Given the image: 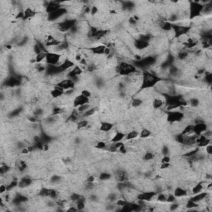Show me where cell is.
Returning a JSON list of instances; mask_svg holds the SVG:
<instances>
[{
	"mask_svg": "<svg viewBox=\"0 0 212 212\" xmlns=\"http://www.w3.org/2000/svg\"><path fill=\"white\" fill-rule=\"evenodd\" d=\"M161 80L158 76L155 74L150 73L148 71H144L143 74V82H142V89H149L159 82Z\"/></svg>",
	"mask_w": 212,
	"mask_h": 212,
	"instance_id": "6da1fadb",
	"label": "cell"
},
{
	"mask_svg": "<svg viewBox=\"0 0 212 212\" xmlns=\"http://www.w3.org/2000/svg\"><path fill=\"white\" fill-rule=\"evenodd\" d=\"M117 72L122 75H129L134 74L136 72V68L133 65H130L127 62H121L117 67Z\"/></svg>",
	"mask_w": 212,
	"mask_h": 212,
	"instance_id": "7a4b0ae2",
	"label": "cell"
},
{
	"mask_svg": "<svg viewBox=\"0 0 212 212\" xmlns=\"http://www.w3.org/2000/svg\"><path fill=\"white\" fill-rule=\"evenodd\" d=\"M203 6L202 4L197 3V2H192L191 3L190 6V17L191 18H194L197 16H199L202 10H203Z\"/></svg>",
	"mask_w": 212,
	"mask_h": 212,
	"instance_id": "3957f363",
	"label": "cell"
},
{
	"mask_svg": "<svg viewBox=\"0 0 212 212\" xmlns=\"http://www.w3.org/2000/svg\"><path fill=\"white\" fill-rule=\"evenodd\" d=\"M61 60V55L56 52H47L46 56V61L48 65L57 66Z\"/></svg>",
	"mask_w": 212,
	"mask_h": 212,
	"instance_id": "277c9868",
	"label": "cell"
},
{
	"mask_svg": "<svg viewBox=\"0 0 212 212\" xmlns=\"http://www.w3.org/2000/svg\"><path fill=\"white\" fill-rule=\"evenodd\" d=\"M184 118V114L182 112H177V111H172L169 112L166 119L170 123H176V122H180L182 121Z\"/></svg>",
	"mask_w": 212,
	"mask_h": 212,
	"instance_id": "5b68a950",
	"label": "cell"
},
{
	"mask_svg": "<svg viewBox=\"0 0 212 212\" xmlns=\"http://www.w3.org/2000/svg\"><path fill=\"white\" fill-rule=\"evenodd\" d=\"M75 21L73 19L64 20L58 24V29L60 30V31H67L73 28L75 26Z\"/></svg>",
	"mask_w": 212,
	"mask_h": 212,
	"instance_id": "8992f818",
	"label": "cell"
},
{
	"mask_svg": "<svg viewBox=\"0 0 212 212\" xmlns=\"http://www.w3.org/2000/svg\"><path fill=\"white\" fill-rule=\"evenodd\" d=\"M66 12H67V11H66V8H59V9L56 10V11L48 13V20L55 21V20H56L58 18H60V17H63Z\"/></svg>",
	"mask_w": 212,
	"mask_h": 212,
	"instance_id": "52a82bcc",
	"label": "cell"
},
{
	"mask_svg": "<svg viewBox=\"0 0 212 212\" xmlns=\"http://www.w3.org/2000/svg\"><path fill=\"white\" fill-rule=\"evenodd\" d=\"M89 100L88 97L83 95V94H80V95H78L77 97L75 98L74 102H73V106L74 107H79L80 105L89 104Z\"/></svg>",
	"mask_w": 212,
	"mask_h": 212,
	"instance_id": "ba28073f",
	"label": "cell"
},
{
	"mask_svg": "<svg viewBox=\"0 0 212 212\" xmlns=\"http://www.w3.org/2000/svg\"><path fill=\"white\" fill-rule=\"evenodd\" d=\"M75 85V82L73 81V80H63L61 81H60L59 83L57 84V86L61 88L62 89H73Z\"/></svg>",
	"mask_w": 212,
	"mask_h": 212,
	"instance_id": "9c48e42d",
	"label": "cell"
},
{
	"mask_svg": "<svg viewBox=\"0 0 212 212\" xmlns=\"http://www.w3.org/2000/svg\"><path fill=\"white\" fill-rule=\"evenodd\" d=\"M156 194H157V192H155V191L143 192L142 194H139V195L138 196V199L143 201H149L156 196Z\"/></svg>",
	"mask_w": 212,
	"mask_h": 212,
	"instance_id": "30bf717a",
	"label": "cell"
},
{
	"mask_svg": "<svg viewBox=\"0 0 212 212\" xmlns=\"http://www.w3.org/2000/svg\"><path fill=\"white\" fill-rule=\"evenodd\" d=\"M61 3L57 2V1H53V2H50L47 4L46 7V11L47 12V13H50L52 12H54L57 9L61 8Z\"/></svg>",
	"mask_w": 212,
	"mask_h": 212,
	"instance_id": "8fae6325",
	"label": "cell"
},
{
	"mask_svg": "<svg viewBox=\"0 0 212 212\" xmlns=\"http://www.w3.org/2000/svg\"><path fill=\"white\" fill-rule=\"evenodd\" d=\"M207 130V126L204 123H199L194 125L193 133L196 135H201L203 132H205Z\"/></svg>",
	"mask_w": 212,
	"mask_h": 212,
	"instance_id": "7c38bea8",
	"label": "cell"
},
{
	"mask_svg": "<svg viewBox=\"0 0 212 212\" xmlns=\"http://www.w3.org/2000/svg\"><path fill=\"white\" fill-rule=\"evenodd\" d=\"M148 42H146V41H143L141 39H138L134 41V47H136L138 50H143L148 47Z\"/></svg>",
	"mask_w": 212,
	"mask_h": 212,
	"instance_id": "4fadbf2b",
	"label": "cell"
},
{
	"mask_svg": "<svg viewBox=\"0 0 212 212\" xmlns=\"http://www.w3.org/2000/svg\"><path fill=\"white\" fill-rule=\"evenodd\" d=\"M5 85L7 86H10V87H13V86H17V85H20V80L17 79L14 76H11V77L8 78L5 81Z\"/></svg>",
	"mask_w": 212,
	"mask_h": 212,
	"instance_id": "5bb4252c",
	"label": "cell"
},
{
	"mask_svg": "<svg viewBox=\"0 0 212 212\" xmlns=\"http://www.w3.org/2000/svg\"><path fill=\"white\" fill-rule=\"evenodd\" d=\"M113 125L111 123H109V122H104L100 124V130L102 132H110V130L113 129Z\"/></svg>",
	"mask_w": 212,
	"mask_h": 212,
	"instance_id": "9a60e30c",
	"label": "cell"
},
{
	"mask_svg": "<svg viewBox=\"0 0 212 212\" xmlns=\"http://www.w3.org/2000/svg\"><path fill=\"white\" fill-rule=\"evenodd\" d=\"M81 73H82V70L80 68V66H75L74 68L70 70V74H68V75L71 78H75V77H77Z\"/></svg>",
	"mask_w": 212,
	"mask_h": 212,
	"instance_id": "2e32d148",
	"label": "cell"
},
{
	"mask_svg": "<svg viewBox=\"0 0 212 212\" xmlns=\"http://www.w3.org/2000/svg\"><path fill=\"white\" fill-rule=\"evenodd\" d=\"M60 66H61V70L64 71L66 70H68V69L71 68V67H73L74 66V63L72 62L71 61H70V60H65L60 65Z\"/></svg>",
	"mask_w": 212,
	"mask_h": 212,
	"instance_id": "e0dca14e",
	"label": "cell"
},
{
	"mask_svg": "<svg viewBox=\"0 0 212 212\" xmlns=\"http://www.w3.org/2000/svg\"><path fill=\"white\" fill-rule=\"evenodd\" d=\"M125 135H126L125 133H122V132H117V133H115L114 136L112 138V142L113 143L121 142L125 138Z\"/></svg>",
	"mask_w": 212,
	"mask_h": 212,
	"instance_id": "ac0fdd59",
	"label": "cell"
},
{
	"mask_svg": "<svg viewBox=\"0 0 212 212\" xmlns=\"http://www.w3.org/2000/svg\"><path fill=\"white\" fill-rule=\"evenodd\" d=\"M106 47L104 46V45H100V46H97L94 47L93 48H91V52L94 54H97V55H101V54L105 53V50Z\"/></svg>",
	"mask_w": 212,
	"mask_h": 212,
	"instance_id": "d6986e66",
	"label": "cell"
},
{
	"mask_svg": "<svg viewBox=\"0 0 212 212\" xmlns=\"http://www.w3.org/2000/svg\"><path fill=\"white\" fill-rule=\"evenodd\" d=\"M33 181H31V179L29 178V177H24V178H22L20 180V182H18V186L21 187V188H23V187H27L28 186L31 184Z\"/></svg>",
	"mask_w": 212,
	"mask_h": 212,
	"instance_id": "ffe728a7",
	"label": "cell"
},
{
	"mask_svg": "<svg viewBox=\"0 0 212 212\" xmlns=\"http://www.w3.org/2000/svg\"><path fill=\"white\" fill-rule=\"evenodd\" d=\"M207 196V193L205 192H203V193H197L196 194V196H193L191 198V201H194V202H198V201H203L204 199H205V197Z\"/></svg>",
	"mask_w": 212,
	"mask_h": 212,
	"instance_id": "44dd1931",
	"label": "cell"
},
{
	"mask_svg": "<svg viewBox=\"0 0 212 212\" xmlns=\"http://www.w3.org/2000/svg\"><path fill=\"white\" fill-rule=\"evenodd\" d=\"M187 191L182 187H177L174 191V196L177 197H183L185 196H187Z\"/></svg>",
	"mask_w": 212,
	"mask_h": 212,
	"instance_id": "7402d4cb",
	"label": "cell"
},
{
	"mask_svg": "<svg viewBox=\"0 0 212 212\" xmlns=\"http://www.w3.org/2000/svg\"><path fill=\"white\" fill-rule=\"evenodd\" d=\"M23 12H24L23 19H28V18H30V17H33V16H35V13H36V12L33 9H31V8H27Z\"/></svg>",
	"mask_w": 212,
	"mask_h": 212,
	"instance_id": "603a6c76",
	"label": "cell"
},
{
	"mask_svg": "<svg viewBox=\"0 0 212 212\" xmlns=\"http://www.w3.org/2000/svg\"><path fill=\"white\" fill-rule=\"evenodd\" d=\"M63 94H64V92H63V89L61 88H60V87H58V86H56L52 91V95L53 98H58V97L61 96Z\"/></svg>",
	"mask_w": 212,
	"mask_h": 212,
	"instance_id": "cb8c5ba5",
	"label": "cell"
},
{
	"mask_svg": "<svg viewBox=\"0 0 212 212\" xmlns=\"http://www.w3.org/2000/svg\"><path fill=\"white\" fill-rule=\"evenodd\" d=\"M138 136V132L136 130H132L129 133H128L127 135H125V139L127 140H132V139L136 138Z\"/></svg>",
	"mask_w": 212,
	"mask_h": 212,
	"instance_id": "d4e9b609",
	"label": "cell"
},
{
	"mask_svg": "<svg viewBox=\"0 0 212 212\" xmlns=\"http://www.w3.org/2000/svg\"><path fill=\"white\" fill-rule=\"evenodd\" d=\"M161 28L163 29L166 31H172V24H171L169 22H162L161 25Z\"/></svg>",
	"mask_w": 212,
	"mask_h": 212,
	"instance_id": "484cf974",
	"label": "cell"
},
{
	"mask_svg": "<svg viewBox=\"0 0 212 212\" xmlns=\"http://www.w3.org/2000/svg\"><path fill=\"white\" fill-rule=\"evenodd\" d=\"M193 129H194V125H187L186 126V128H184L182 130V134L184 135H191L193 133Z\"/></svg>",
	"mask_w": 212,
	"mask_h": 212,
	"instance_id": "4316f807",
	"label": "cell"
},
{
	"mask_svg": "<svg viewBox=\"0 0 212 212\" xmlns=\"http://www.w3.org/2000/svg\"><path fill=\"white\" fill-rule=\"evenodd\" d=\"M53 189H48V188H42L40 191V196H49L50 197V195Z\"/></svg>",
	"mask_w": 212,
	"mask_h": 212,
	"instance_id": "83f0119b",
	"label": "cell"
},
{
	"mask_svg": "<svg viewBox=\"0 0 212 212\" xmlns=\"http://www.w3.org/2000/svg\"><path fill=\"white\" fill-rule=\"evenodd\" d=\"M203 188H204V187H203V182H200V183L196 184V186L192 188L191 191H192L193 194H195V195H196V194L201 192Z\"/></svg>",
	"mask_w": 212,
	"mask_h": 212,
	"instance_id": "f1b7e54d",
	"label": "cell"
},
{
	"mask_svg": "<svg viewBox=\"0 0 212 212\" xmlns=\"http://www.w3.org/2000/svg\"><path fill=\"white\" fill-rule=\"evenodd\" d=\"M162 105H163V101L160 99H154L152 101V107L154 109H159L162 106Z\"/></svg>",
	"mask_w": 212,
	"mask_h": 212,
	"instance_id": "f546056e",
	"label": "cell"
},
{
	"mask_svg": "<svg viewBox=\"0 0 212 212\" xmlns=\"http://www.w3.org/2000/svg\"><path fill=\"white\" fill-rule=\"evenodd\" d=\"M47 53V52H42L41 53L37 54V57H36V62H37V63L40 62V63H41L44 59H46Z\"/></svg>",
	"mask_w": 212,
	"mask_h": 212,
	"instance_id": "4dcf8cb0",
	"label": "cell"
},
{
	"mask_svg": "<svg viewBox=\"0 0 212 212\" xmlns=\"http://www.w3.org/2000/svg\"><path fill=\"white\" fill-rule=\"evenodd\" d=\"M151 131L150 130H148V129H143L142 131H141V133H140V137L142 138H148L151 135Z\"/></svg>",
	"mask_w": 212,
	"mask_h": 212,
	"instance_id": "1f68e13d",
	"label": "cell"
},
{
	"mask_svg": "<svg viewBox=\"0 0 212 212\" xmlns=\"http://www.w3.org/2000/svg\"><path fill=\"white\" fill-rule=\"evenodd\" d=\"M89 109V104H86V105H83L79 106L77 110L80 114V113H85V111H87Z\"/></svg>",
	"mask_w": 212,
	"mask_h": 212,
	"instance_id": "d6a6232c",
	"label": "cell"
},
{
	"mask_svg": "<svg viewBox=\"0 0 212 212\" xmlns=\"http://www.w3.org/2000/svg\"><path fill=\"white\" fill-rule=\"evenodd\" d=\"M85 207V199L81 197L77 201V210H82Z\"/></svg>",
	"mask_w": 212,
	"mask_h": 212,
	"instance_id": "836d02e7",
	"label": "cell"
},
{
	"mask_svg": "<svg viewBox=\"0 0 212 212\" xmlns=\"http://www.w3.org/2000/svg\"><path fill=\"white\" fill-rule=\"evenodd\" d=\"M63 112H64V110L63 109H61V108H60V107H56V108H54V110L52 111V115L56 116L57 114H61Z\"/></svg>",
	"mask_w": 212,
	"mask_h": 212,
	"instance_id": "e575fe53",
	"label": "cell"
},
{
	"mask_svg": "<svg viewBox=\"0 0 212 212\" xmlns=\"http://www.w3.org/2000/svg\"><path fill=\"white\" fill-rule=\"evenodd\" d=\"M96 111V109L95 108H93V109H91V110H88L87 111H85L84 114H83V116L84 117H89V116H91L93 115L94 113H95Z\"/></svg>",
	"mask_w": 212,
	"mask_h": 212,
	"instance_id": "d590c367",
	"label": "cell"
},
{
	"mask_svg": "<svg viewBox=\"0 0 212 212\" xmlns=\"http://www.w3.org/2000/svg\"><path fill=\"white\" fill-rule=\"evenodd\" d=\"M111 177V175L109 174L108 172H102L100 176V179L102 181H106V180H109Z\"/></svg>",
	"mask_w": 212,
	"mask_h": 212,
	"instance_id": "8d00e7d4",
	"label": "cell"
},
{
	"mask_svg": "<svg viewBox=\"0 0 212 212\" xmlns=\"http://www.w3.org/2000/svg\"><path fill=\"white\" fill-rule=\"evenodd\" d=\"M198 152H199V148L196 147V148H195V149L191 150V151H189V152H186V153H185V156H186V157H191V156H193V155L196 154V153H197Z\"/></svg>",
	"mask_w": 212,
	"mask_h": 212,
	"instance_id": "74e56055",
	"label": "cell"
},
{
	"mask_svg": "<svg viewBox=\"0 0 212 212\" xmlns=\"http://www.w3.org/2000/svg\"><path fill=\"white\" fill-rule=\"evenodd\" d=\"M88 125V121L86 120H80L78 124H77V128L80 129H84V128H86V126Z\"/></svg>",
	"mask_w": 212,
	"mask_h": 212,
	"instance_id": "f35d334b",
	"label": "cell"
},
{
	"mask_svg": "<svg viewBox=\"0 0 212 212\" xmlns=\"http://www.w3.org/2000/svg\"><path fill=\"white\" fill-rule=\"evenodd\" d=\"M198 206V204H196V202H194L191 200L188 201L187 203V207L189 209H192V208H196Z\"/></svg>",
	"mask_w": 212,
	"mask_h": 212,
	"instance_id": "ab89813d",
	"label": "cell"
},
{
	"mask_svg": "<svg viewBox=\"0 0 212 212\" xmlns=\"http://www.w3.org/2000/svg\"><path fill=\"white\" fill-rule=\"evenodd\" d=\"M142 103H143V101H142V100H140V99H133L132 105L133 107H138Z\"/></svg>",
	"mask_w": 212,
	"mask_h": 212,
	"instance_id": "60d3db41",
	"label": "cell"
},
{
	"mask_svg": "<svg viewBox=\"0 0 212 212\" xmlns=\"http://www.w3.org/2000/svg\"><path fill=\"white\" fill-rule=\"evenodd\" d=\"M27 166H27L26 162L23 161H21L18 164V169H19V171H21V172H23L25 169H27Z\"/></svg>",
	"mask_w": 212,
	"mask_h": 212,
	"instance_id": "b9f144b4",
	"label": "cell"
},
{
	"mask_svg": "<svg viewBox=\"0 0 212 212\" xmlns=\"http://www.w3.org/2000/svg\"><path fill=\"white\" fill-rule=\"evenodd\" d=\"M187 56H188V52H180L178 53V58L180 60L186 59Z\"/></svg>",
	"mask_w": 212,
	"mask_h": 212,
	"instance_id": "7bdbcfd3",
	"label": "cell"
},
{
	"mask_svg": "<svg viewBox=\"0 0 212 212\" xmlns=\"http://www.w3.org/2000/svg\"><path fill=\"white\" fill-rule=\"evenodd\" d=\"M205 80V81L207 83H208L209 85H210L211 82H212V75H211V73H210V72H206Z\"/></svg>",
	"mask_w": 212,
	"mask_h": 212,
	"instance_id": "ee69618b",
	"label": "cell"
},
{
	"mask_svg": "<svg viewBox=\"0 0 212 212\" xmlns=\"http://www.w3.org/2000/svg\"><path fill=\"white\" fill-rule=\"evenodd\" d=\"M153 157H154V155H153L152 152H146L145 155H144V157H143V159L146 161H148V160L152 159Z\"/></svg>",
	"mask_w": 212,
	"mask_h": 212,
	"instance_id": "f6af8a7d",
	"label": "cell"
},
{
	"mask_svg": "<svg viewBox=\"0 0 212 212\" xmlns=\"http://www.w3.org/2000/svg\"><path fill=\"white\" fill-rule=\"evenodd\" d=\"M70 198H71V200L73 201H77L78 200L80 199L81 196L79 195V194H77V193H73V194L71 195Z\"/></svg>",
	"mask_w": 212,
	"mask_h": 212,
	"instance_id": "bcb514c9",
	"label": "cell"
},
{
	"mask_svg": "<svg viewBox=\"0 0 212 212\" xmlns=\"http://www.w3.org/2000/svg\"><path fill=\"white\" fill-rule=\"evenodd\" d=\"M157 200L161 202H165V201H166V196L164 195V194L161 193L158 195V196H157Z\"/></svg>",
	"mask_w": 212,
	"mask_h": 212,
	"instance_id": "7dc6e473",
	"label": "cell"
},
{
	"mask_svg": "<svg viewBox=\"0 0 212 212\" xmlns=\"http://www.w3.org/2000/svg\"><path fill=\"white\" fill-rule=\"evenodd\" d=\"M106 143L105 142H100V143H98L96 144V148H98V149H103V148H105L106 147Z\"/></svg>",
	"mask_w": 212,
	"mask_h": 212,
	"instance_id": "c3c4849f",
	"label": "cell"
},
{
	"mask_svg": "<svg viewBox=\"0 0 212 212\" xmlns=\"http://www.w3.org/2000/svg\"><path fill=\"white\" fill-rule=\"evenodd\" d=\"M191 105L193 106V107H196L198 105H199V100H197V99H191Z\"/></svg>",
	"mask_w": 212,
	"mask_h": 212,
	"instance_id": "681fc988",
	"label": "cell"
},
{
	"mask_svg": "<svg viewBox=\"0 0 212 212\" xmlns=\"http://www.w3.org/2000/svg\"><path fill=\"white\" fill-rule=\"evenodd\" d=\"M166 201L168 202H174L175 201V196H172V195H169L168 196H166Z\"/></svg>",
	"mask_w": 212,
	"mask_h": 212,
	"instance_id": "f907efd6",
	"label": "cell"
},
{
	"mask_svg": "<svg viewBox=\"0 0 212 212\" xmlns=\"http://www.w3.org/2000/svg\"><path fill=\"white\" fill-rule=\"evenodd\" d=\"M205 150H206V152L208 153V154H212V146L210 145V144H208V145L206 146V148H205Z\"/></svg>",
	"mask_w": 212,
	"mask_h": 212,
	"instance_id": "816d5d0a",
	"label": "cell"
},
{
	"mask_svg": "<svg viewBox=\"0 0 212 212\" xmlns=\"http://www.w3.org/2000/svg\"><path fill=\"white\" fill-rule=\"evenodd\" d=\"M81 94H83V95H85V96H86V97H89L91 95V92L89 91H86V89H84V91H81Z\"/></svg>",
	"mask_w": 212,
	"mask_h": 212,
	"instance_id": "f5cc1de1",
	"label": "cell"
},
{
	"mask_svg": "<svg viewBox=\"0 0 212 212\" xmlns=\"http://www.w3.org/2000/svg\"><path fill=\"white\" fill-rule=\"evenodd\" d=\"M170 162V157L168 156H165L162 159V163H165V162Z\"/></svg>",
	"mask_w": 212,
	"mask_h": 212,
	"instance_id": "db71d44e",
	"label": "cell"
},
{
	"mask_svg": "<svg viewBox=\"0 0 212 212\" xmlns=\"http://www.w3.org/2000/svg\"><path fill=\"white\" fill-rule=\"evenodd\" d=\"M169 162H165V163H162V166H161V169H165V168H169Z\"/></svg>",
	"mask_w": 212,
	"mask_h": 212,
	"instance_id": "11a10c76",
	"label": "cell"
},
{
	"mask_svg": "<svg viewBox=\"0 0 212 212\" xmlns=\"http://www.w3.org/2000/svg\"><path fill=\"white\" fill-rule=\"evenodd\" d=\"M7 191V187H5V186H1V187H0V192L1 193H3V192H5Z\"/></svg>",
	"mask_w": 212,
	"mask_h": 212,
	"instance_id": "9f6ffc18",
	"label": "cell"
},
{
	"mask_svg": "<svg viewBox=\"0 0 212 212\" xmlns=\"http://www.w3.org/2000/svg\"><path fill=\"white\" fill-rule=\"evenodd\" d=\"M97 12H98V8L96 7H93L91 8V13H92L93 15L95 14V13H97Z\"/></svg>",
	"mask_w": 212,
	"mask_h": 212,
	"instance_id": "6f0895ef",
	"label": "cell"
},
{
	"mask_svg": "<svg viewBox=\"0 0 212 212\" xmlns=\"http://www.w3.org/2000/svg\"><path fill=\"white\" fill-rule=\"evenodd\" d=\"M178 205L177 204H173V205H172L170 206V209L172 210H176V209H177L178 208Z\"/></svg>",
	"mask_w": 212,
	"mask_h": 212,
	"instance_id": "680465c9",
	"label": "cell"
},
{
	"mask_svg": "<svg viewBox=\"0 0 212 212\" xmlns=\"http://www.w3.org/2000/svg\"><path fill=\"white\" fill-rule=\"evenodd\" d=\"M28 152H29L28 147H25V148H23V149L22 150V154H28Z\"/></svg>",
	"mask_w": 212,
	"mask_h": 212,
	"instance_id": "91938a15",
	"label": "cell"
},
{
	"mask_svg": "<svg viewBox=\"0 0 212 212\" xmlns=\"http://www.w3.org/2000/svg\"><path fill=\"white\" fill-rule=\"evenodd\" d=\"M94 181V177H93V176H91V177H89L88 179H87V182L89 183H93V182Z\"/></svg>",
	"mask_w": 212,
	"mask_h": 212,
	"instance_id": "94428289",
	"label": "cell"
},
{
	"mask_svg": "<svg viewBox=\"0 0 212 212\" xmlns=\"http://www.w3.org/2000/svg\"><path fill=\"white\" fill-rule=\"evenodd\" d=\"M129 22H130V23H131V24H133V25H134V24H136L137 21L135 20L134 17H131V18L129 19Z\"/></svg>",
	"mask_w": 212,
	"mask_h": 212,
	"instance_id": "6125c7cd",
	"label": "cell"
},
{
	"mask_svg": "<svg viewBox=\"0 0 212 212\" xmlns=\"http://www.w3.org/2000/svg\"><path fill=\"white\" fill-rule=\"evenodd\" d=\"M75 60L76 61H80V60H81V56H80V55H77L75 56Z\"/></svg>",
	"mask_w": 212,
	"mask_h": 212,
	"instance_id": "be15d7a7",
	"label": "cell"
},
{
	"mask_svg": "<svg viewBox=\"0 0 212 212\" xmlns=\"http://www.w3.org/2000/svg\"><path fill=\"white\" fill-rule=\"evenodd\" d=\"M76 210H77V209L74 208V207H71V208L68 209V211H76Z\"/></svg>",
	"mask_w": 212,
	"mask_h": 212,
	"instance_id": "e7e4bbea",
	"label": "cell"
}]
</instances>
